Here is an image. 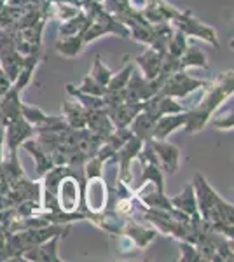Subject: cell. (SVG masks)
<instances>
[{"instance_id": "cell-1", "label": "cell", "mask_w": 234, "mask_h": 262, "mask_svg": "<svg viewBox=\"0 0 234 262\" xmlns=\"http://www.w3.org/2000/svg\"><path fill=\"white\" fill-rule=\"evenodd\" d=\"M193 187L198 203V212L201 219L206 222L208 229L222 234L224 238L232 239V203H227L219 196L214 187L208 184V180L203 177V173H196L193 179Z\"/></svg>"}, {"instance_id": "cell-2", "label": "cell", "mask_w": 234, "mask_h": 262, "mask_svg": "<svg viewBox=\"0 0 234 262\" xmlns=\"http://www.w3.org/2000/svg\"><path fill=\"white\" fill-rule=\"evenodd\" d=\"M205 91V96L199 100L198 105L193 108H187V121L184 129L187 135H196L208 124V121L214 117V114L222 107L227 98H231L234 93V75L232 70L222 72L214 81H210Z\"/></svg>"}, {"instance_id": "cell-3", "label": "cell", "mask_w": 234, "mask_h": 262, "mask_svg": "<svg viewBox=\"0 0 234 262\" xmlns=\"http://www.w3.org/2000/svg\"><path fill=\"white\" fill-rule=\"evenodd\" d=\"M208 84H210V81L194 79L189 74H185V70H178L166 77V81L159 88L157 95L172 96V98H185V96H189L190 93L198 90H206Z\"/></svg>"}, {"instance_id": "cell-4", "label": "cell", "mask_w": 234, "mask_h": 262, "mask_svg": "<svg viewBox=\"0 0 234 262\" xmlns=\"http://www.w3.org/2000/svg\"><path fill=\"white\" fill-rule=\"evenodd\" d=\"M168 75L159 74L154 79H145L142 75V72H138L137 69H133L131 72V77L127 81L124 91H126V101H145L148 98H152L154 95H157L159 88L163 86V82L166 81Z\"/></svg>"}, {"instance_id": "cell-5", "label": "cell", "mask_w": 234, "mask_h": 262, "mask_svg": "<svg viewBox=\"0 0 234 262\" xmlns=\"http://www.w3.org/2000/svg\"><path fill=\"white\" fill-rule=\"evenodd\" d=\"M169 23L173 25L175 30H180L185 37H198L203 39L214 48H219V39H217V32L208 25L201 23L198 18H194L190 11H180Z\"/></svg>"}, {"instance_id": "cell-6", "label": "cell", "mask_w": 234, "mask_h": 262, "mask_svg": "<svg viewBox=\"0 0 234 262\" xmlns=\"http://www.w3.org/2000/svg\"><path fill=\"white\" fill-rule=\"evenodd\" d=\"M82 189H84V180H77V177L72 175L69 171L58 184L56 191V201L59 210L63 212H77L82 206Z\"/></svg>"}, {"instance_id": "cell-7", "label": "cell", "mask_w": 234, "mask_h": 262, "mask_svg": "<svg viewBox=\"0 0 234 262\" xmlns=\"http://www.w3.org/2000/svg\"><path fill=\"white\" fill-rule=\"evenodd\" d=\"M69 232H58L53 238H49L48 242L35 245V247L28 248L27 252H23V255L19 257V260H28V262H61L63 259L58 255V247L59 239L65 238Z\"/></svg>"}, {"instance_id": "cell-8", "label": "cell", "mask_w": 234, "mask_h": 262, "mask_svg": "<svg viewBox=\"0 0 234 262\" xmlns=\"http://www.w3.org/2000/svg\"><path fill=\"white\" fill-rule=\"evenodd\" d=\"M6 135H4V143H6V149L9 152L18 150L21 147V143L27 142L28 138L35 137V129L30 124L28 121H25L23 117L9 122V124L4 126Z\"/></svg>"}, {"instance_id": "cell-9", "label": "cell", "mask_w": 234, "mask_h": 262, "mask_svg": "<svg viewBox=\"0 0 234 262\" xmlns=\"http://www.w3.org/2000/svg\"><path fill=\"white\" fill-rule=\"evenodd\" d=\"M152 150L156 152L157 159L161 163V168L166 173H175L180 168L182 150L175 143H169L168 140H148Z\"/></svg>"}, {"instance_id": "cell-10", "label": "cell", "mask_w": 234, "mask_h": 262, "mask_svg": "<svg viewBox=\"0 0 234 262\" xmlns=\"http://www.w3.org/2000/svg\"><path fill=\"white\" fill-rule=\"evenodd\" d=\"M107 116L110 122L114 124V128H127L131 124V121L143 111V101H122L119 105H110L105 107Z\"/></svg>"}, {"instance_id": "cell-11", "label": "cell", "mask_w": 234, "mask_h": 262, "mask_svg": "<svg viewBox=\"0 0 234 262\" xmlns=\"http://www.w3.org/2000/svg\"><path fill=\"white\" fill-rule=\"evenodd\" d=\"M121 234H126L127 238L133 242L135 248L143 250V248L148 247V243H151L159 232H157V229H154L152 226H148V224L143 226V224L137 222V219H126L124 224H122Z\"/></svg>"}, {"instance_id": "cell-12", "label": "cell", "mask_w": 234, "mask_h": 262, "mask_svg": "<svg viewBox=\"0 0 234 262\" xmlns=\"http://www.w3.org/2000/svg\"><path fill=\"white\" fill-rule=\"evenodd\" d=\"M187 121V111L178 114H164L154 122V129H152L151 140H168V137L173 131L184 128Z\"/></svg>"}, {"instance_id": "cell-13", "label": "cell", "mask_w": 234, "mask_h": 262, "mask_svg": "<svg viewBox=\"0 0 234 262\" xmlns=\"http://www.w3.org/2000/svg\"><path fill=\"white\" fill-rule=\"evenodd\" d=\"M21 103L23 101L19 100V91L12 86L7 90V93L0 96V122L4 126L23 117L21 116Z\"/></svg>"}, {"instance_id": "cell-14", "label": "cell", "mask_w": 234, "mask_h": 262, "mask_svg": "<svg viewBox=\"0 0 234 262\" xmlns=\"http://www.w3.org/2000/svg\"><path fill=\"white\" fill-rule=\"evenodd\" d=\"M163 58H164V53L157 51L154 48H148L143 51L140 56L135 58V63L140 67V72L145 79H154L159 75L161 72V65H163Z\"/></svg>"}, {"instance_id": "cell-15", "label": "cell", "mask_w": 234, "mask_h": 262, "mask_svg": "<svg viewBox=\"0 0 234 262\" xmlns=\"http://www.w3.org/2000/svg\"><path fill=\"white\" fill-rule=\"evenodd\" d=\"M21 147L33 156V161H35V171H37V175H35L37 180H39L46 171L51 170V168L54 166L53 159H51V154L40 145L39 142L35 140V137L28 138L27 142H23V143H21Z\"/></svg>"}, {"instance_id": "cell-16", "label": "cell", "mask_w": 234, "mask_h": 262, "mask_svg": "<svg viewBox=\"0 0 234 262\" xmlns=\"http://www.w3.org/2000/svg\"><path fill=\"white\" fill-rule=\"evenodd\" d=\"M169 203H172L173 208H177L178 212L189 215V217H193V219L201 217L198 212V203H196V194H194L193 184H187L178 196L169 198Z\"/></svg>"}, {"instance_id": "cell-17", "label": "cell", "mask_w": 234, "mask_h": 262, "mask_svg": "<svg viewBox=\"0 0 234 262\" xmlns=\"http://www.w3.org/2000/svg\"><path fill=\"white\" fill-rule=\"evenodd\" d=\"M86 128L91 131V133L98 135V137L105 140L114 131V124L110 122L105 108H96V111H88Z\"/></svg>"}, {"instance_id": "cell-18", "label": "cell", "mask_w": 234, "mask_h": 262, "mask_svg": "<svg viewBox=\"0 0 234 262\" xmlns=\"http://www.w3.org/2000/svg\"><path fill=\"white\" fill-rule=\"evenodd\" d=\"M40 60H42L40 49H37V51H33V53L27 54V56L23 58V65H21V69H19L18 77H16L14 82H12V88H16L19 93L23 91L25 86L32 81V75H33V72H35L37 65H39Z\"/></svg>"}, {"instance_id": "cell-19", "label": "cell", "mask_w": 234, "mask_h": 262, "mask_svg": "<svg viewBox=\"0 0 234 262\" xmlns=\"http://www.w3.org/2000/svg\"><path fill=\"white\" fill-rule=\"evenodd\" d=\"M86 117L88 111L79 103L77 100H69L63 103V119L72 129L86 128Z\"/></svg>"}, {"instance_id": "cell-20", "label": "cell", "mask_w": 234, "mask_h": 262, "mask_svg": "<svg viewBox=\"0 0 234 262\" xmlns=\"http://www.w3.org/2000/svg\"><path fill=\"white\" fill-rule=\"evenodd\" d=\"M23 175H25V170L18 159V150L9 152V158L4 156V159L0 161V182L7 185Z\"/></svg>"}, {"instance_id": "cell-21", "label": "cell", "mask_w": 234, "mask_h": 262, "mask_svg": "<svg viewBox=\"0 0 234 262\" xmlns=\"http://www.w3.org/2000/svg\"><path fill=\"white\" fill-rule=\"evenodd\" d=\"M56 51L58 54L65 58H75L82 53V49L86 48L82 39V33H75V35H67V37H58L56 40Z\"/></svg>"}, {"instance_id": "cell-22", "label": "cell", "mask_w": 234, "mask_h": 262, "mask_svg": "<svg viewBox=\"0 0 234 262\" xmlns=\"http://www.w3.org/2000/svg\"><path fill=\"white\" fill-rule=\"evenodd\" d=\"M187 69H208L206 54L196 46H187L180 58H178V70Z\"/></svg>"}, {"instance_id": "cell-23", "label": "cell", "mask_w": 234, "mask_h": 262, "mask_svg": "<svg viewBox=\"0 0 234 262\" xmlns=\"http://www.w3.org/2000/svg\"><path fill=\"white\" fill-rule=\"evenodd\" d=\"M154 122H156V119H152V117L148 116L145 111H142L137 117H135L133 121H131V124L127 126V128H130L131 133H133L135 137H138L140 140L148 142L152 138V129H154Z\"/></svg>"}, {"instance_id": "cell-24", "label": "cell", "mask_w": 234, "mask_h": 262, "mask_svg": "<svg viewBox=\"0 0 234 262\" xmlns=\"http://www.w3.org/2000/svg\"><path fill=\"white\" fill-rule=\"evenodd\" d=\"M67 93L79 101L86 111H96V108H105V101L101 96H93V95H88V93H82L79 91L74 84H69L67 86Z\"/></svg>"}, {"instance_id": "cell-25", "label": "cell", "mask_w": 234, "mask_h": 262, "mask_svg": "<svg viewBox=\"0 0 234 262\" xmlns=\"http://www.w3.org/2000/svg\"><path fill=\"white\" fill-rule=\"evenodd\" d=\"M21 116H23V119L28 121L33 128L44 126L54 119V116H48V114L42 112L39 107H33V105H27V103H21Z\"/></svg>"}, {"instance_id": "cell-26", "label": "cell", "mask_w": 234, "mask_h": 262, "mask_svg": "<svg viewBox=\"0 0 234 262\" xmlns=\"http://www.w3.org/2000/svg\"><path fill=\"white\" fill-rule=\"evenodd\" d=\"M88 25V18L82 11H79L74 18L61 21V27H59V37H67V35H75V33H82L84 28Z\"/></svg>"}, {"instance_id": "cell-27", "label": "cell", "mask_w": 234, "mask_h": 262, "mask_svg": "<svg viewBox=\"0 0 234 262\" xmlns=\"http://www.w3.org/2000/svg\"><path fill=\"white\" fill-rule=\"evenodd\" d=\"M187 46H189L187 37L180 30H175L173 35L169 37L168 44H166V53L172 54V56H175V58H180L182 54H184V51L187 49Z\"/></svg>"}, {"instance_id": "cell-28", "label": "cell", "mask_w": 234, "mask_h": 262, "mask_svg": "<svg viewBox=\"0 0 234 262\" xmlns=\"http://www.w3.org/2000/svg\"><path fill=\"white\" fill-rule=\"evenodd\" d=\"M133 69H135L133 63H126L121 70L112 74V77H110V81L107 84V90H124L127 81H130V77H131Z\"/></svg>"}, {"instance_id": "cell-29", "label": "cell", "mask_w": 234, "mask_h": 262, "mask_svg": "<svg viewBox=\"0 0 234 262\" xmlns=\"http://www.w3.org/2000/svg\"><path fill=\"white\" fill-rule=\"evenodd\" d=\"M112 74H114V72L110 70L103 61H101V58L96 56L95 63H93V69H91V72H89V75H91V77L95 79L98 84H101V86H107L110 77H112Z\"/></svg>"}, {"instance_id": "cell-30", "label": "cell", "mask_w": 234, "mask_h": 262, "mask_svg": "<svg viewBox=\"0 0 234 262\" xmlns=\"http://www.w3.org/2000/svg\"><path fill=\"white\" fill-rule=\"evenodd\" d=\"M103 159H100L98 156H93L89 158L86 163H84V180L89 179H101L103 177V166H105Z\"/></svg>"}, {"instance_id": "cell-31", "label": "cell", "mask_w": 234, "mask_h": 262, "mask_svg": "<svg viewBox=\"0 0 234 262\" xmlns=\"http://www.w3.org/2000/svg\"><path fill=\"white\" fill-rule=\"evenodd\" d=\"M178 248H180V257H178L180 262H199L201 260V255H199L198 247H196L194 243L178 239Z\"/></svg>"}, {"instance_id": "cell-32", "label": "cell", "mask_w": 234, "mask_h": 262, "mask_svg": "<svg viewBox=\"0 0 234 262\" xmlns=\"http://www.w3.org/2000/svg\"><path fill=\"white\" fill-rule=\"evenodd\" d=\"M77 90L82 91V93H88V95H93V96H103L105 91H107V86L98 84L95 79L88 74L86 77L82 79V82H80V86L77 88Z\"/></svg>"}, {"instance_id": "cell-33", "label": "cell", "mask_w": 234, "mask_h": 262, "mask_svg": "<svg viewBox=\"0 0 234 262\" xmlns=\"http://www.w3.org/2000/svg\"><path fill=\"white\" fill-rule=\"evenodd\" d=\"M208 124L219 131H232V126H234L232 112L225 114V116H220V117H211V119L208 121Z\"/></svg>"}, {"instance_id": "cell-34", "label": "cell", "mask_w": 234, "mask_h": 262, "mask_svg": "<svg viewBox=\"0 0 234 262\" xmlns=\"http://www.w3.org/2000/svg\"><path fill=\"white\" fill-rule=\"evenodd\" d=\"M12 86V81L9 79V75L6 74V70L2 69V65H0V96L4 95V93H7V90Z\"/></svg>"}, {"instance_id": "cell-35", "label": "cell", "mask_w": 234, "mask_h": 262, "mask_svg": "<svg viewBox=\"0 0 234 262\" xmlns=\"http://www.w3.org/2000/svg\"><path fill=\"white\" fill-rule=\"evenodd\" d=\"M4 135H6V129L0 124V161L4 159V152H6V143H4Z\"/></svg>"}, {"instance_id": "cell-36", "label": "cell", "mask_w": 234, "mask_h": 262, "mask_svg": "<svg viewBox=\"0 0 234 262\" xmlns=\"http://www.w3.org/2000/svg\"><path fill=\"white\" fill-rule=\"evenodd\" d=\"M6 2H7V0H0V11H2L4 7H6Z\"/></svg>"}, {"instance_id": "cell-37", "label": "cell", "mask_w": 234, "mask_h": 262, "mask_svg": "<svg viewBox=\"0 0 234 262\" xmlns=\"http://www.w3.org/2000/svg\"><path fill=\"white\" fill-rule=\"evenodd\" d=\"M96 2H100V4H103V0H96Z\"/></svg>"}, {"instance_id": "cell-38", "label": "cell", "mask_w": 234, "mask_h": 262, "mask_svg": "<svg viewBox=\"0 0 234 262\" xmlns=\"http://www.w3.org/2000/svg\"><path fill=\"white\" fill-rule=\"evenodd\" d=\"M0 239H2V236H0Z\"/></svg>"}, {"instance_id": "cell-39", "label": "cell", "mask_w": 234, "mask_h": 262, "mask_svg": "<svg viewBox=\"0 0 234 262\" xmlns=\"http://www.w3.org/2000/svg\"><path fill=\"white\" fill-rule=\"evenodd\" d=\"M0 124H2V122H0ZM2 126H4V124H2Z\"/></svg>"}]
</instances>
